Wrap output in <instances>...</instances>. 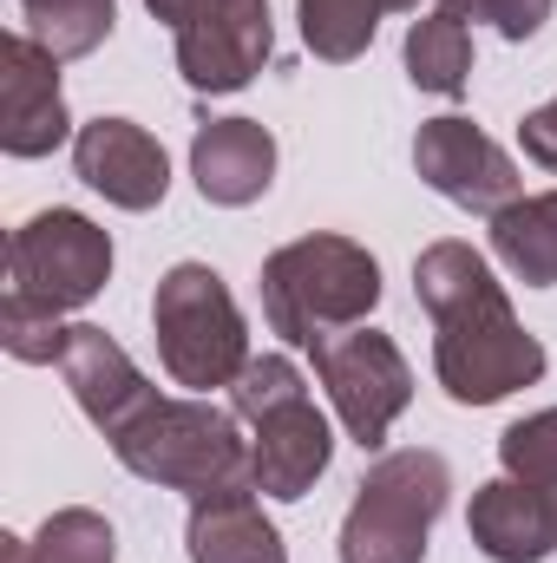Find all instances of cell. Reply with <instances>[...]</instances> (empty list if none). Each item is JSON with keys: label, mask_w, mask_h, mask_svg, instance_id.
Segmentation results:
<instances>
[{"label": "cell", "mask_w": 557, "mask_h": 563, "mask_svg": "<svg viewBox=\"0 0 557 563\" xmlns=\"http://www.w3.org/2000/svg\"><path fill=\"white\" fill-rule=\"evenodd\" d=\"M414 295L419 308L439 321L433 341V374L459 407H492L518 387H532L545 374V347L538 334H525V321L512 314L505 288L492 282L485 256L472 243H433L414 263Z\"/></svg>", "instance_id": "obj_1"}, {"label": "cell", "mask_w": 557, "mask_h": 563, "mask_svg": "<svg viewBox=\"0 0 557 563\" xmlns=\"http://www.w3.org/2000/svg\"><path fill=\"white\" fill-rule=\"evenodd\" d=\"M381 301V263L348 236H295L263 263V314L288 347H321L361 328Z\"/></svg>", "instance_id": "obj_2"}, {"label": "cell", "mask_w": 557, "mask_h": 563, "mask_svg": "<svg viewBox=\"0 0 557 563\" xmlns=\"http://www.w3.org/2000/svg\"><path fill=\"white\" fill-rule=\"evenodd\" d=\"M112 452L125 472H139L164 492H223L250 485V439L237 432V413L210 400H164L151 394L132 420L112 432Z\"/></svg>", "instance_id": "obj_3"}, {"label": "cell", "mask_w": 557, "mask_h": 563, "mask_svg": "<svg viewBox=\"0 0 557 563\" xmlns=\"http://www.w3.org/2000/svg\"><path fill=\"white\" fill-rule=\"evenodd\" d=\"M230 413L250 420V485L270 498H302L328 459H335V432L321 420V407L302 387V367L288 354H263L237 374L230 387Z\"/></svg>", "instance_id": "obj_4"}, {"label": "cell", "mask_w": 557, "mask_h": 563, "mask_svg": "<svg viewBox=\"0 0 557 563\" xmlns=\"http://www.w3.org/2000/svg\"><path fill=\"white\" fill-rule=\"evenodd\" d=\"M151 334H157V361L177 387L210 394V387H237V374L250 367V328L237 295L210 263H177L164 269L151 295Z\"/></svg>", "instance_id": "obj_5"}, {"label": "cell", "mask_w": 557, "mask_h": 563, "mask_svg": "<svg viewBox=\"0 0 557 563\" xmlns=\"http://www.w3.org/2000/svg\"><path fill=\"white\" fill-rule=\"evenodd\" d=\"M446 492H452V472L426 445L374 459L341 518V563H419L433 518L446 511Z\"/></svg>", "instance_id": "obj_6"}, {"label": "cell", "mask_w": 557, "mask_h": 563, "mask_svg": "<svg viewBox=\"0 0 557 563\" xmlns=\"http://www.w3.org/2000/svg\"><path fill=\"white\" fill-rule=\"evenodd\" d=\"M144 7L171 26L177 73L190 92H243L276 53L270 0H144Z\"/></svg>", "instance_id": "obj_7"}, {"label": "cell", "mask_w": 557, "mask_h": 563, "mask_svg": "<svg viewBox=\"0 0 557 563\" xmlns=\"http://www.w3.org/2000/svg\"><path fill=\"white\" fill-rule=\"evenodd\" d=\"M112 282V236L79 210H40L7 236V295L46 308H86Z\"/></svg>", "instance_id": "obj_8"}, {"label": "cell", "mask_w": 557, "mask_h": 563, "mask_svg": "<svg viewBox=\"0 0 557 563\" xmlns=\"http://www.w3.org/2000/svg\"><path fill=\"white\" fill-rule=\"evenodd\" d=\"M315 380L328 387L335 413H341L348 439H354L361 452H374V445L387 439V426L401 420L407 400H414V367H407V354H401L381 328H368V321L315 347Z\"/></svg>", "instance_id": "obj_9"}, {"label": "cell", "mask_w": 557, "mask_h": 563, "mask_svg": "<svg viewBox=\"0 0 557 563\" xmlns=\"http://www.w3.org/2000/svg\"><path fill=\"white\" fill-rule=\"evenodd\" d=\"M414 170L446 197V203H459V210H472V217H499V210H512V203H518V184H525L518 164L485 139L472 119H459V112L419 125Z\"/></svg>", "instance_id": "obj_10"}, {"label": "cell", "mask_w": 557, "mask_h": 563, "mask_svg": "<svg viewBox=\"0 0 557 563\" xmlns=\"http://www.w3.org/2000/svg\"><path fill=\"white\" fill-rule=\"evenodd\" d=\"M73 132L59 99V59L33 33L0 40V151L7 157H46Z\"/></svg>", "instance_id": "obj_11"}, {"label": "cell", "mask_w": 557, "mask_h": 563, "mask_svg": "<svg viewBox=\"0 0 557 563\" xmlns=\"http://www.w3.org/2000/svg\"><path fill=\"white\" fill-rule=\"evenodd\" d=\"M73 164H79V177H86L106 203H119V210H157L164 190H171L164 144L151 139L144 125H132V119H92V125H79Z\"/></svg>", "instance_id": "obj_12"}, {"label": "cell", "mask_w": 557, "mask_h": 563, "mask_svg": "<svg viewBox=\"0 0 557 563\" xmlns=\"http://www.w3.org/2000/svg\"><path fill=\"white\" fill-rule=\"evenodd\" d=\"M466 531L492 563H545L557 551V498L545 485H525L505 472L472 492Z\"/></svg>", "instance_id": "obj_13"}, {"label": "cell", "mask_w": 557, "mask_h": 563, "mask_svg": "<svg viewBox=\"0 0 557 563\" xmlns=\"http://www.w3.org/2000/svg\"><path fill=\"white\" fill-rule=\"evenodd\" d=\"M59 374H66V387H73L79 413L99 426L106 439H112V432H119V426H125L144 400H151V380L132 367V354H125L106 328H92V321H79V328L66 334Z\"/></svg>", "instance_id": "obj_14"}, {"label": "cell", "mask_w": 557, "mask_h": 563, "mask_svg": "<svg viewBox=\"0 0 557 563\" xmlns=\"http://www.w3.org/2000/svg\"><path fill=\"white\" fill-rule=\"evenodd\" d=\"M190 177H197L204 203L243 210L276 184V139L256 119H210L190 139Z\"/></svg>", "instance_id": "obj_15"}, {"label": "cell", "mask_w": 557, "mask_h": 563, "mask_svg": "<svg viewBox=\"0 0 557 563\" xmlns=\"http://www.w3.org/2000/svg\"><path fill=\"white\" fill-rule=\"evenodd\" d=\"M184 544H190V563H288L282 531L256 505V485H223L190 498Z\"/></svg>", "instance_id": "obj_16"}, {"label": "cell", "mask_w": 557, "mask_h": 563, "mask_svg": "<svg viewBox=\"0 0 557 563\" xmlns=\"http://www.w3.org/2000/svg\"><path fill=\"white\" fill-rule=\"evenodd\" d=\"M492 256L525 288H557V190L518 197L492 217Z\"/></svg>", "instance_id": "obj_17"}, {"label": "cell", "mask_w": 557, "mask_h": 563, "mask_svg": "<svg viewBox=\"0 0 557 563\" xmlns=\"http://www.w3.org/2000/svg\"><path fill=\"white\" fill-rule=\"evenodd\" d=\"M407 7H419V0H302V40L315 59L348 66L374 46L381 13H407Z\"/></svg>", "instance_id": "obj_18"}, {"label": "cell", "mask_w": 557, "mask_h": 563, "mask_svg": "<svg viewBox=\"0 0 557 563\" xmlns=\"http://www.w3.org/2000/svg\"><path fill=\"white\" fill-rule=\"evenodd\" d=\"M407 79L419 92H439V99L466 92V79H472V33H466V20H452V13L414 20V33H407Z\"/></svg>", "instance_id": "obj_19"}, {"label": "cell", "mask_w": 557, "mask_h": 563, "mask_svg": "<svg viewBox=\"0 0 557 563\" xmlns=\"http://www.w3.org/2000/svg\"><path fill=\"white\" fill-rule=\"evenodd\" d=\"M26 13V33L53 53V59H86L112 40V20L119 7L112 0H20Z\"/></svg>", "instance_id": "obj_20"}, {"label": "cell", "mask_w": 557, "mask_h": 563, "mask_svg": "<svg viewBox=\"0 0 557 563\" xmlns=\"http://www.w3.org/2000/svg\"><path fill=\"white\" fill-rule=\"evenodd\" d=\"M119 558V538L99 511L86 505H66L40 525V538H26V563H112Z\"/></svg>", "instance_id": "obj_21"}, {"label": "cell", "mask_w": 557, "mask_h": 563, "mask_svg": "<svg viewBox=\"0 0 557 563\" xmlns=\"http://www.w3.org/2000/svg\"><path fill=\"white\" fill-rule=\"evenodd\" d=\"M66 321H59V308H46V301H26V295H7L0 301V347L13 354V361H33V367H46V361H59L66 354Z\"/></svg>", "instance_id": "obj_22"}, {"label": "cell", "mask_w": 557, "mask_h": 563, "mask_svg": "<svg viewBox=\"0 0 557 563\" xmlns=\"http://www.w3.org/2000/svg\"><path fill=\"white\" fill-rule=\"evenodd\" d=\"M499 459H505L512 478L557 492V407H545V413H532V420H518V426H505Z\"/></svg>", "instance_id": "obj_23"}, {"label": "cell", "mask_w": 557, "mask_h": 563, "mask_svg": "<svg viewBox=\"0 0 557 563\" xmlns=\"http://www.w3.org/2000/svg\"><path fill=\"white\" fill-rule=\"evenodd\" d=\"M472 20H492L505 40H532V33L551 20V0H479Z\"/></svg>", "instance_id": "obj_24"}, {"label": "cell", "mask_w": 557, "mask_h": 563, "mask_svg": "<svg viewBox=\"0 0 557 563\" xmlns=\"http://www.w3.org/2000/svg\"><path fill=\"white\" fill-rule=\"evenodd\" d=\"M518 139H525V157H532V164L557 170V99L551 106H538V112L518 125Z\"/></svg>", "instance_id": "obj_25"}, {"label": "cell", "mask_w": 557, "mask_h": 563, "mask_svg": "<svg viewBox=\"0 0 557 563\" xmlns=\"http://www.w3.org/2000/svg\"><path fill=\"white\" fill-rule=\"evenodd\" d=\"M0 563H26V538H0Z\"/></svg>", "instance_id": "obj_26"}]
</instances>
